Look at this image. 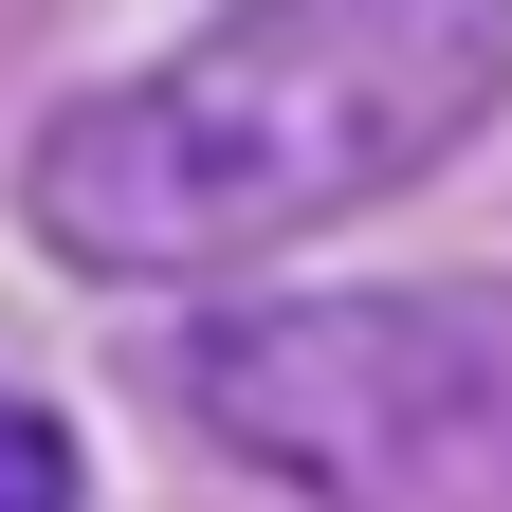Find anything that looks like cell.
Here are the masks:
<instances>
[{
    "instance_id": "obj_2",
    "label": "cell",
    "mask_w": 512,
    "mask_h": 512,
    "mask_svg": "<svg viewBox=\"0 0 512 512\" xmlns=\"http://www.w3.org/2000/svg\"><path fill=\"white\" fill-rule=\"evenodd\" d=\"M165 403L293 512H512V275L238 293L165 348Z\"/></svg>"
},
{
    "instance_id": "obj_3",
    "label": "cell",
    "mask_w": 512,
    "mask_h": 512,
    "mask_svg": "<svg viewBox=\"0 0 512 512\" xmlns=\"http://www.w3.org/2000/svg\"><path fill=\"white\" fill-rule=\"evenodd\" d=\"M0 512H74V439H55V403H19V384H0Z\"/></svg>"
},
{
    "instance_id": "obj_1",
    "label": "cell",
    "mask_w": 512,
    "mask_h": 512,
    "mask_svg": "<svg viewBox=\"0 0 512 512\" xmlns=\"http://www.w3.org/2000/svg\"><path fill=\"white\" fill-rule=\"evenodd\" d=\"M512 110V0H238L19 147L55 275H238L275 238L403 202Z\"/></svg>"
}]
</instances>
